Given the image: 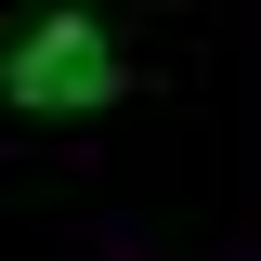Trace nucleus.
Instances as JSON below:
<instances>
[{"label": "nucleus", "instance_id": "obj_1", "mask_svg": "<svg viewBox=\"0 0 261 261\" xmlns=\"http://www.w3.org/2000/svg\"><path fill=\"white\" fill-rule=\"evenodd\" d=\"M0 92L27 105V118H92V105L118 92V53H105V27H92V13H53V27H27V39H13Z\"/></svg>", "mask_w": 261, "mask_h": 261}]
</instances>
